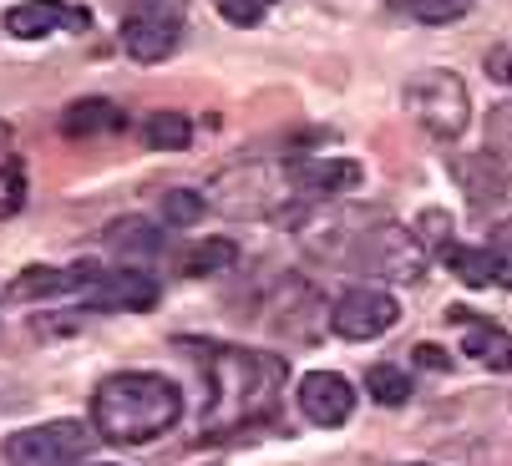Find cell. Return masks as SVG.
I'll return each mask as SVG.
<instances>
[{"label": "cell", "mask_w": 512, "mask_h": 466, "mask_svg": "<svg viewBox=\"0 0 512 466\" xmlns=\"http://www.w3.org/2000/svg\"><path fill=\"white\" fill-rule=\"evenodd\" d=\"M198 350V370L208 380V411H203V436H234L274 416L279 385H284V360L279 355H254L239 345H208L188 340Z\"/></svg>", "instance_id": "6da1fadb"}, {"label": "cell", "mask_w": 512, "mask_h": 466, "mask_svg": "<svg viewBox=\"0 0 512 466\" xmlns=\"http://www.w3.org/2000/svg\"><path fill=\"white\" fill-rule=\"evenodd\" d=\"M178 416H183V391L153 370H117L92 396V426L112 446L158 441L178 426Z\"/></svg>", "instance_id": "7a4b0ae2"}, {"label": "cell", "mask_w": 512, "mask_h": 466, "mask_svg": "<svg viewBox=\"0 0 512 466\" xmlns=\"http://www.w3.org/2000/svg\"><path fill=\"white\" fill-rule=\"evenodd\" d=\"M208 193H213V208L229 213V218H274L284 203L300 198V188H295L284 163H259V158L224 168Z\"/></svg>", "instance_id": "3957f363"}, {"label": "cell", "mask_w": 512, "mask_h": 466, "mask_svg": "<svg viewBox=\"0 0 512 466\" xmlns=\"http://www.w3.org/2000/svg\"><path fill=\"white\" fill-rule=\"evenodd\" d=\"M406 112L416 117L421 132L442 137V142H457L472 122V92L457 71L447 66H431L421 76H411L406 82Z\"/></svg>", "instance_id": "277c9868"}, {"label": "cell", "mask_w": 512, "mask_h": 466, "mask_svg": "<svg viewBox=\"0 0 512 466\" xmlns=\"http://www.w3.org/2000/svg\"><path fill=\"white\" fill-rule=\"evenodd\" d=\"M350 264H360L376 279H391V284H416L431 264V249L421 244V233H411L401 223H371Z\"/></svg>", "instance_id": "5b68a950"}, {"label": "cell", "mask_w": 512, "mask_h": 466, "mask_svg": "<svg viewBox=\"0 0 512 466\" xmlns=\"http://www.w3.org/2000/svg\"><path fill=\"white\" fill-rule=\"evenodd\" d=\"M97 426L82 421H46V426H26L6 441V461L11 466H82L92 456V446L102 436H92Z\"/></svg>", "instance_id": "8992f818"}, {"label": "cell", "mask_w": 512, "mask_h": 466, "mask_svg": "<svg viewBox=\"0 0 512 466\" xmlns=\"http://www.w3.org/2000/svg\"><path fill=\"white\" fill-rule=\"evenodd\" d=\"M183 41V0H168V6H137L122 16V51L142 66L168 61Z\"/></svg>", "instance_id": "52a82bcc"}, {"label": "cell", "mask_w": 512, "mask_h": 466, "mask_svg": "<svg viewBox=\"0 0 512 466\" xmlns=\"http://www.w3.org/2000/svg\"><path fill=\"white\" fill-rule=\"evenodd\" d=\"M77 294L87 309H148L158 299V279L148 269H92L77 264Z\"/></svg>", "instance_id": "ba28073f"}, {"label": "cell", "mask_w": 512, "mask_h": 466, "mask_svg": "<svg viewBox=\"0 0 512 466\" xmlns=\"http://www.w3.org/2000/svg\"><path fill=\"white\" fill-rule=\"evenodd\" d=\"M401 320V304L386 294V289H345L335 304H330V330L340 340H381L386 330H396Z\"/></svg>", "instance_id": "9c48e42d"}, {"label": "cell", "mask_w": 512, "mask_h": 466, "mask_svg": "<svg viewBox=\"0 0 512 466\" xmlns=\"http://www.w3.org/2000/svg\"><path fill=\"white\" fill-rule=\"evenodd\" d=\"M295 401H300V411H305V421H315V426H345L350 421V411H355V391H350V380L345 375H335V370H310L305 380H300V391H295Z\"/></svg>", "instance_id": "30bf717a"}, {"label": "cell", "mask_w": 512, "mask_h": 466, "mask_svg": "<svg viewBox=\"0 0 512 466\" xmlns=\"http://www.w3.org/2000/svg\"><path fill=\"white\" fill-rule=\"evenodd\" d=\"M87 11L82 6H66V0H21V6L6 11V31L16 41H41L51 31H87Z\"/></svg>", "instance_id": "8fae6325"}, {"label": "cell", "mask_w": 512, "mask_h": 466, "mask_svg": "<svg viewBox=\"0 0 512 466\" xmlns=\"http://www.w3.org/2000/svg\"><path fill=\"white\" fill-rule=\"evenodd\" d=\"M295 188L305 198H340L350 188H360V163L355 158H289L284 163Z\"/></svg>", "instance_id": "7c38bea8"}, {"label": "cell", "mask_w": 512, "mask_h": 466, "mask_svg": "<svg viewBox=\"0 0 512 466\" xmlns=\"http://www.w3.org/2000/svg\"><path fill=\"white\" fill-rule=\"evenodd\" d=\"M452 325H462V350L487 370H512V335L492 320H477L472 309H452Z\"/></svg>", "instance_id": "4fadbf2b"}, {"label": "cell", "mask_w": 512, "mask_h": 466, "mask_svg": "<svg viewBox=\"0 0 512 466\" xmlns=\"http://www.w3.org/2000/svg\"><path fill=\"white\" fill-rule=\"evenodd\" d=\"M452 173L462 178V188H467L472 208H492V203H502V198H507V168H502L497 152H472V158H462Z\"/></svg>", "instance_id": "5bb4252c"}, {"label": "cell", "mask_w": 512, "mask_h": 466, "mask_svg": "<svg viewBox=\"0 0 512 466\" xmlns=\"http://www.w3.org/2000/svg\"><path fill=\"white\" fill-rule=\"evenodd\" d=\"M117 127H127V117L107 97H82V102H71L61 112V132L66 137H97V132H117Z\"/></svg>", "instance_id": "9a60e30c"}, {"label": "cell", "mask_w": 512, "mask_h": 466, "mask_svg": "<svg viewBox=\"0 0 512 466\" xmlns=\"http://www.w3.org/2000/svg\"><path fill=\"white\" fill-rule=\"evenodd\" d=\"M107 249L127 259V269H137V259H153L163 249V233L142 218H117L112 233H107Z\"/></svg>", "instance_id": "2e32d148"}, {"label": "cell", "mask_w": 512, "mask_h": 466, "mask_svg": "<svg viewBox=\"0 0 512 466\" xmlns=\"http://www.w3.org/2000/svg\"><path fill=\"white\" fill-rule=\"evenodd\" d=\"M188 137H193V127H188L183 112L158 107V112H142L137 117V142L153 147V152H178V147H188Z\"/></svg>", "instance_id": "e0dca14e"}, {"label": "cell", "mask_w": 512, "mask_h": 466, "mask_svg": "<svg viewBox=\"0 0 512 466\" xmlns=\"http://www.w3.org/2000/svg\"><path fill=\"white\" fill-rule=\"evenodd\" d=\"M234 259H239V249H234L229 239H203V244H193V249L183 254V274H188V279H203V274L229 269Z\"/></svg>", "instance_id": "ac0fdd59"}, {"label": "cell", "mask_w": 512, "mask_h": 466, "mask_svg": "<svg viewBox=\"0 0 512 466\" xmlns=\"http://www.w3.org/2000/svg\"><path fill=\"white\" fill-rule=\"evenodd\" d=\"M365 391H371L381 406H406L411 401V380L396 365H371V370H365Z\"/></svg>", "instance_id": "d6986e66"}, {"label": "cell", "mask_w": 512, "mask_h": 466, "mask_svg": "<svg viewBox=\"0 0 512 466\" xmlns=\"http://www.w3.org/2000/svg\"><path fill=\"white\" fill-rule=\"evenodd\" d=\"M447 264H452L457 279L472 284V289L497 284V279H492V254H487V249H457V244H452V249H447Z\"/></svg>", "instance_id": "ffe728a7"}, {"label": "cell", "mask_w": 512, "mask_h": 466, "mask_svg": "<svg viewBox=\"0 0 512 466\" xmlns=\"http://www.w3.org/2000/svg\"><path fill=\"white\" fill-rule=\"evenodd\" d=\"M203 213H208V198H203V193H193V188H173V193H163V223H173V228H193Z\"/></svg>", "instance_id": "44dd1931"}, {"label": "cell", "mask_w": 512, "mask_h": 466, "mask_svg": "<svg viewBox=\"0 0 512 466\" xmlns=\"http://www.w3.org/2000/svg\"><path fill=\"white\" fill-rule=\"evenodd\" d=\"M26 208V168L21 158H6L0 163V218H16Z\"/></svg>", "instance_id": "7402d4cb"}, {"label": "cell", "mask_w": 512, "mask_h": 466, "mask_svg": "<svg viewBox=\"0 0 512 466\" xmlns=\"http://www.w3.org/2000/svg\"><path fill=\"white\" fill-rule=\"evenodd\" d=\"M406 6H411V16L426 21V26H452V21H462V16L472 11V0H406Z\"/></svg>", "instance_id": "603a6c76"}, {"label": "cell", "mask_w": 512, "mask_h": 466, "mask_svg": "<svg viewBox=\"0 0 512 466\" xmlns=\"http://www.w3.org/2000/svg\"><path fill=\"white\" fill-rule=\"evenodd\" d=\"M416 233H421V244H426L431 254H442V259H447V249H452V213L426 208L421 223H416Z\"/></svg>", "instance_id": "cb8c5ba5"}, {"label": "cell", "mask_w": 512, "mask_h": 466, "mask_svg": "<svg viewBox=\"0 0 512 466\" xmlns=\"http://www.w3.org/2000/svg\"><path fill=\"white\" fill-rule=\"evenodd\" d=\"M279 0H213V11L224 16L229 26H259Z\"/></svg>", "instance_id": "d4e9b609"}, {"label": "cell", "mask_w": 512, "mask_h": 466, "mask_svg": "<svg viewBox=\"0 0 512 466\" xmlns=\"http://www.w3.org/2000/svg\"><path fill=\"white\" fill-rule=\"evenodd\" d=\"M487 254H492V279H497L502 289H512V223H497V228H492Z\"/></svg>", "instance_id": "484cf974"}, {"label": "cell", "mask_w": 512, "mask_h": 466, "mask_svg": "<svg viewBox=\"0 0 512 466\" xmlns=\"http://www.w3.org/2000/svg\"><path fill=\"white\" fill-rule=\"evenodd\" d=\"M487 76H492V82H502V87H512V51L507 46H492L487 51Z\"/></svg>", "instance_id": "4316f807"}, {"label": "cell", "mask_w": 512, "mask_h": 466, "mask_svg": "<svg viewBox=\"0 0 512 466\" xmlns=\"http://www.w3.org/2000/svg\"><path fill=\"white\" fill-rule=\"evenodd\" d=\"M411 355H416V365H426V370H447V365H452V360H447L442 350H436V345H416Z\"/></svg>", "instance_id": "83f0119b"}, {"label": "cell", "mask_w": 512, "mask_h": 466, "mask_svg": "<svg viewBox=\"0 0 512 466\" xmlns=\"http://www.w3.org/2000/svg\"><path fill=\"white\" fill-rule=\"evenodd\" d=\"M11 142H16V127H11V122H6V117H0V152H6V147H11Z\"/></svg>", "instance_id": "f1b7e54d"}, {"label": "cell", "mask_w": 512, "mask_h": 466, "mask_svg": "<svg viewBox=\"0 0 512 466\" xmlns=\"http://www.w3.org/2000/svg\"><path fill=\"white\" fill-rule=\"evenodd\" d=\"M411 466H421V461H411Z\"/></svg>", "instance_id": "f546056e"}]
</instances>
